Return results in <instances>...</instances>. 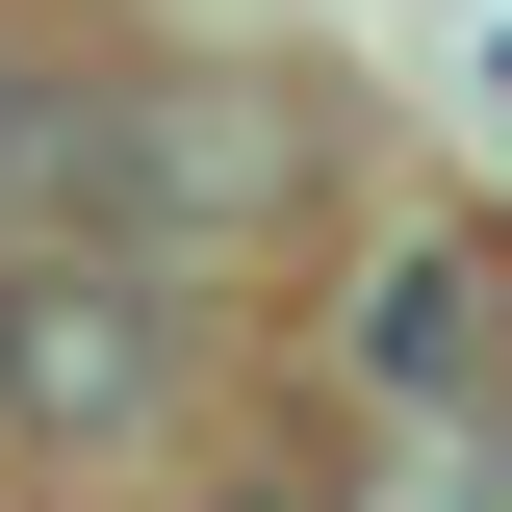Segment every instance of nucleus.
<instances>
[{
  "mask_svg": "<svg viewBox=\"0 0 512 512\" xmlns=\"http://www.w3.org/2000/svg\"><path fill=\"white\" fill-rule=\"evenodd\" d=\"M180 384H205V256L180 231H128V205H26L0 231V436L128 461Z\"/></svg>",
  "mask_w": 512,
  "mask_h": 512,
  "instance_id": "nucleus-1",
  "label": "nucleus"
},
{
  "mask_svg": "<svg viewBox=\"0 0 512 512\" xmlns=\"http://www.w3.org/2000/svg\"><path fill=\"white\" fill-rule=\"evenodd\" d=\"M308 180H333V103H308V77H231V52L52 77V205H128V231L231 256V231H282ZM0 231H26V205H0Z\"/></svg>",
  "mask_w": 512,
  "mask_h": 512,
  "instance_id": "nucleus-2",
  "label": "nucleus"
},
{
  "mask_svg": "<svg viewBox=\"0 0 512 512\" xmlns=\"http://www.w3.org/2000/svg\"><path fill=\"white\" fill-rule=\"evenodd\" d=\"M333 384L359 410H512V256L487 231H384L359 308H333Z\"/></svg>",
  "mask_w": 512,
  "mask_h": 512,
  "instance_id": "nucleus-3",
  "label": "nucleus"
},
{
  "mask_svg": "<svg viewBox=\"0 0 512 512\" xmlns=\"http://www.w3.org/2000/svg\"><path fill=\"white\" fill-rule=\"evenodd\" d=\"M333 512H512V410H384V461Z\"/></svg>",
  "mask_w": 512,
  "mask_h": 512,
  "instance_id": "nucleus-4",
  "label": "nucleus"
},
{
  "mask_svg": "<svg viewBox=\"0 0 512 512\" xmlns=\"http://www.w3.org/2000/svg\"><path fill=\"white\" fill-rule=\"evenodd\" d=\"M0 205H52V77L0 52Z\"/></svg>",
  "mask_w": 512,
  "mask_h": 512,
  "instance_id": "nucleus-5",
  "label": "nucleus"
}]
</instances>
